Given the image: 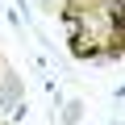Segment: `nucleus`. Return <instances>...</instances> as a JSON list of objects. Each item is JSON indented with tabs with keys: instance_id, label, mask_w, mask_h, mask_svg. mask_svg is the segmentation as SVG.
Wrapping results in <instances>:
<instances>
[{
	"instance_id": "obj_2",
	"label": "nucleus",
	"mask_w": 125,
	"mask_h": 125,
	"mask_svg": "<svg viewBox=\"0 0 125 125\" xmlns=\"http://www.w3.org/2000/svg\"><path fill=\"white\" fill-rule=\"evenodd\" d=\"M0 125H4V121H0Z\"/></svg>"
},
{
	"instance_id": "obj_1",
	"label": "nucleus",
	"mask_w": 125,
	"mask_h": 125,
	"mask_svg": "<svg viewBox=\"0 0 125 125\" xmlns=\"http://www.w3.org/2000/svg\"><path fill=\"white\" fill-rule=\"evenodd\" d=\"M17 100H21V79L17 75H4V79H0V108H9Z\"/></svg>"
}]
</instances>
